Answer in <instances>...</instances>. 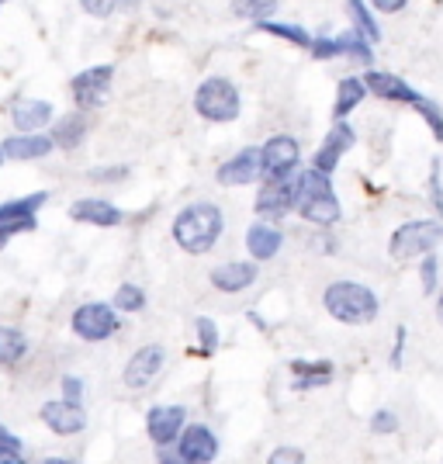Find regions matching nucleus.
<instances>
[{"label": "nucleus", "instance_id": "a211bd4d", "mask_svg": "<svg viewBox=\"0 0 443 464\" xmlns=\"http://www.w3.org/2000/svg\"><path fill=\"white\" fill-rule=\"evenodd\" d=\"M364 83H367V94L381 97V101H395V104H416L423 97L416 87H409L402 77L385 73V70H367Z\"/></svg>", "mask_w": 443, "mask_h": 464}, {"label": "nucleus", "instance_id": "de8ad7c7", "mask_svg": "<svg viewBox=\"0 0 443 464\" xmlns=\"http://www.w3.org/2000/svg\"><path fill=\"white\" fill-rule=\"evenodd\" d=\"M0 4H4V0H0Z\"/></svg>", "mask_w": 443, "mask_h": 464}, {"label": "nucleus", "instance_id": "f3484780", "mask_svg": "<svg viewBox=\"0 0 443 464\" xmlns=\"http://www.w3.org/2000/svg\"><path fill=\"white\" fill-rule=\"evenodd\" d=\"M256 264L253 260H229V264H218L212 274H208V281H212L215 291H222V295H239V291H246L256 285Z\"/></svg>", "mask_w": 443, "mask_h": 464}, {"label": "nucleus", "instance_id": "2f4dec72", "mask_svg": "<svg viewBox=\"0 0 443 464\" xmlns=\"http://www.w3.org/2000/svg\"><path fill=\"white\" fill-rule=\"evenodd\" d=\"M412 108L423 115V121L429 125V132H433V139L443 142V108L440 104H437V101H429V97H419Z\"/></svg>", "mask_w": 443, "mask_h": 464}, {"label": "nucleus", "instance_id": "a878e982", "mask_svg": "<svg viewBox=\"0 0 443 464\" xmlns=\"http://www.w3.org/2000/svg\"><path fill=\"white\" fill-rule=\"evenodd\" d=\"M49 201V191H32L24 198H11V201H0V222L7 218H28V215H39V208Z\"/></svg>", "mask_w": 443, "mask_h": 464}, {"label": "nucleus", "instance_id": "4be33fe9", "mask_svg": "<svg viewBox=\"0 0 443 464\" xmlns=\"http://www.w3.org/2000/svg\"><path fill=\"white\" fill-rule=\"evenodd\" d=\"M291 371H294V382H291V392H315V388H326L332 382V361H291Z\"/></svg>", "mask_w": 443, "mask_h": 464}, {"label": "nucleus", "instance_id": "ddd939ff", "mask_svg": "<svg viewBox=\"0 0 443 464\" xmlns=\"http://www.w3.org/2000/svg\"><path fill=\"white\" fill-rule=\"evenodd\" d=\"M39 420L56 437H77L80 430L87 426V412L80 402H70V399H53V402H42L39 409Z\"/></svg>", "mask_w": 443, "mask_h": 464}, {"label": "nucleus", "instance_id": "4c0bfd02", "mask_svg": "<svg viewBox=\"0 0 443 464\" xmlns=\"http://www.w3.org/2000/svg\"><path fill=\"white\" fill-rule=\"evenodd\" d=\"M121 4H125V0H80V7H83L87 14H94V18H111Z\"/></svg>", "mask_w": 443, "mask_h": 464}, {"label": "nucleus", "instance_id": "c03bdc74", "mask_svg": "<svg viewBox=\"0 0 443 464\" xmlns=\"http://www.w3.org/2000/svg\"><path fill=\"white\" fill-rule=\"evenodd\" d=\"M374 4V11H381V14H399L409 0H371Z\"/></svg>", "mask_w": 443, "mask_h": 464}, {"label": "nucleus", "instance_id": "79ce46f5", "mask_svg": "<svg viewBox=\"0 0 443 464\" xmlns=\"http://www.w3.org/2000/svg\"><path fill=\"white\" fill-rule=\"evenodd\" d=\"M129 177V167H97L91 170V180H125Z\"/></svg>", "mask_w": 443, "mask_h": 464}, {"label": "nucleus", "instance_id": "0eeeda50", "mask_svg": "<svg viewBox=\"0 0 443 464\" xmlns=\"http://www.w3.org/2000/svg\"><path fill=\"white\" fill-rule=\"evenodd\" d=\"M302 163V146L294 136H270L264 146H260V177L264 180H284V177H294Z\"/></svg>", "mask_w": 443, "mask_h": 464}, {"label": "nucleus", "instance_id": "20e7f679", "mask_svg": "<svg viewBox=\"0 0 443 464\" xmlns=\"http://www.w3.org/2000/svg\"><path fill=\"white\" fill-rule=\"evenodd\" d=\"M194 111L205 118V121L229 125V121H236V118L243 115L239 87L229 77H208L194 91Z\"/></svg>", "mask_w": 443, "mask_h": 464}, {"label": "nucleus", "instance_id": "37998d69", "mask_svg": "<svg viewBox=\"0 0 443 464\" xmlns=\"http://www.w3.org/2000/svg\"><path fill=\"white\" fill-rule=\"evenodd\" d=\"M405 326L395 329V350H391V368H402V350H405Z\"/></svg>", "mask_w": 443, "mask_h": 464}, {"label": "nucleus", "instance_id": "b1692460", "mask_svg": "<svg viewBox=\"0 0 443 464\" xmlns=\"http://www.w3.org/2000/svg\"><path fill=\"white\" fill-rule=\"evenodd\" d=\"M367 97V83L364 77H343L340 87H336V101H332V121H343V118L361 108V101Z\"/></svg>", "mask_w": 443, "mask_h": 464}, {"label": "nucleus", "instance_id": "39448f33", "mask_svg": "<svg viewBox=\"0 0 443 464\" xmlns=\"http://www.w3.org/2000/svg\"><path fill=\"white\" fill-rule=\"evenodd\" d=\"M443 239V222L440 218H412V222H402L399 229L391 232V239H388V253H391V260H416V256H423V253L437 250Z\"/></svg>", "mask_w": 443, "mask_h": 464}, {"label": "nucleus", "instance_id": "473e14b6", "mask_svg": "<svg viewBox=\"0 0 443 464\" xmlns=\"http://www.w3.org/2000/svg\"><path fill=\"white\" fill-rule=\"evenodd\" d=\"M39 229V215H28V218H7V222H0V250L21 236V232H35Z\"/></svg>", "mask_w": 443, "mask_h": 464}, {"label": "nucleus", "instance_id": "dca6fc26", "mask_svg": "<svg viewBox=\"0 0 443 464\" xmlns=\"http://www.w3.org/2000/svg\"><path fill=\"white\" fill-rule=\"evenodd\" d=\"M70 218L83 222V226H97V229H115L125 222V212L111 205L108 198H80L70 205Z\"/></svg>", "mask_w": 443, "mask_h": 464}, {"label": "nucleus", "instance_id": "49530a36", "mask_svg": "<svg viewBox=\"0 0 443 464\" xmlns=\"http://www.w3.org/2000/svg\"><path fill=\"white\" fill-rule=\"evenodd\" d=\"M4 160H7V156H4V146H0V163H4Z\"/></svg>", "mask_w": 443, "mask_h": 464}, {"label": "nucleus", "instance_id": "aec40b11", "mask_svg": "<svg viewBox=\"0 0 443 464\" xmlns=\"http://www.w3.org/2000/svg\"><path fill=\"white\" fill-rule=\"evenodd\" d=\"M53 118H56V108L49 101H39V97L21 101L11 111V121H14L18 132H42L45 125H53Z\"/></svg>", "mask_w": 443, "mask_h": 464}, {"label": "nucleus", "instance_id": "9b49d317", "mask_svg": "<svg viewBox=\"0 0 443 464\" xmlns=\"http://www.w3.org/2000/svg\"><path fill=\"white\" fill-rule=\"evenodd\" d=\"M177 458L184 464H212L218 458V437L205 423H188L177 437Z\"/></svg>", "mask_w": 443, "mask_h": 464}, {"label": "nucleus", "instance_id": "bb28decb", "mask_svg": "<svg viewBox=\"0 0 443 464\" xmlns=\"http://www.w3.org/2000/svg\"><path fill=\"white\" fill-rule=\"evenodd\" d=\"M336 42H340V56H350V59H357L361 66H371L374 63V42H367L357 28H350V32H340L336 35Z\"/></svg>", "mask_w": 443, "mask_h": 464}, {"label": "nucleus", "instance_id": "2eb2a0df", "mask_svg": "<svg viewBox=\"0 0 443 464\" xmlns=\"http://www.w3.org/2000/svg\"><path fill=\"white\" fill-rule=\"evenodd\" d=\"M260 177V146H246L236 156H229L218 170H215V180L222 188H246Z\"/></svg>", "mask_w": 443, "mask_h": 464}, {"label": "nucleus", "instance_id": "7c9ffc66", "mask_svg": "<svg viewBox=\"0 0 443 464\" xmlns=\"http://www.w3.org/2000/svg\"><path fill=\"white\" fill-rule=\"evenodd\" d=\"M111 305L118 312H142L146 309V291L139 288V285H132V281H125V285H118Z\"/></svg>", "mask_w": 443, "mask_h": 464}, {"label": "nucleus", "instance_id": "f03ea898", "mask_svg": "<svg viewBox=\"0 0 443 464\" xmlns=\"http://www.w3.org/2000/svg\"><path fill=\"white\" fill-rule=\"evenodd\" d=\"M323 309H326L336 323H343V326H367V323L378 319L381 302H378V295L367 288V285H361V281H332V285H326V291H323Z\"/></svg>", "mask_w": 443, "mask_h": 464}, {"label": "nucleus", "instance_id": "6ab92c4d", "mask_svg": "<svg viewBox=\"0 0 443 464\" xmlns=\"http://www.w3.org/2000/svg\"><path fill=\"white\" fill-rule=\"evenodd\" d=\"M0 146H4V156H7V160H21V163H28V160H45V156L56 150L53 136H42V132H18V136L4 139Z\"/></svg>", "mask_w": 443, "mask_h": 464}, {"label": "nucleus", "instance_id": "c9c22d12", "mask_svg": "<svg viewBox=\"0 0 443 464\" xmlns=\"http://www.w3.org/2000/svg\"><path fill=\"white\" fill-rule=\"evenodd\" d=\"M24 461V454H21V440L14 433H7V430H0V464H21Z\"/></svg>", "mask_w": 443, "mask_h": 464}, {"label": "nucleus", "instance_id": "5701e85b", "mask_svg": "<svg viewBox=\"0 0 443 464\" xmlns=\"http://www.w3.org/2000/svg\"><path fill=\"white\" fill-rule=\"evenodd\" d=\"M83 136H87V111H83V108L56 118V125H53V142H56L59 150H77L80 142H83Z\"/></svg>", "mask_w": 443, "mask_h": 464}, {"label": "nucleus", "instance_id": "e433bc0d", "mask_svg": "<svg viewBox=\"0 0 443 464\" xmlns=\"http://www.w3.org/2000/svg\"><path fill=\"white\" fill-rule=\"evenodd\" d=\"M371 430H374V433H381V437H388V433H395V430H399V416H395L391 409H378V412L371 416Z\"/></svg>", "mask_w": 443, "mask_h": 464}, {"label": "nucleus", "instance_id": "cd10ccee", "mask_svg": "<svg viewBox=\"0 0 443 464\" xmlns=\"http://www.w3.org/2000/svg\"><path fill=\"white\" fill-rule=\"evenodd\" d=\"M347 11H350L353 28H357L367 42H381V28H378L374 11H371V4H367V0H347Z\"/></svg>", "mask_w": 443, "mask_h": 464}, {"label": "nucleus", "instance_id": "9d476101", "mask_svg": "<svg viewBox=\"0 0 443 464\" xmlns=\"http://www.w3.org/2000/svg\"><path fill=\"white\" fill-rule=\"evenodd\" d=\"M163 368H167V350L159 343H146L129 357V364L121 371V382H125V388L139 392V388L153 385Z\"/></svg>", "mask_w": 443, "mask_h": 464}, {"label": "nucleus", "instance_id": "ea45409f", "mask_svg": "<svg viewBox=\"0 0 443 464\" xmlns=\"http://www.w3.org/2000/svg\"><path fill=\"white\" fill-rule=\"evenodd\" d=\"M270 464H302L305 461V450L302 447H277V450H270Z\"/></svg>", "mask_w": 443, "mask_h": 464}, {"label": "nucleus", "instance_id": "423d86ee", "mask_svg": "<svg viewBox=\"0 0 443 464\" xmlns=\"http://www.w3.org/2000/svg\"><path fill=\"white\" fill-rule=\"evenodd\" d=\"M118 326H121L118 309L108 302H83L70 315V329L83 343H104V340H111V333H118Z\"/></svg>", "mask_w": 443, "mask_h": 464}, {"label": "nucleus", "instance_id": "f704fd0d", "mask_svg": "<svg viewBox=\"0 0 443 464\" xmlns=\"http://www.w3.org/2000/svg\"><path fill=\"white\" fill-rule=\"evenodd\" d=\"M194 333H197L201 353H212V350L218 347V326H215L208 315H197V319H194Z\"/></svg>", "mask_w": 443, "mask_h": 464}, {"label": "nucleus", "instance_id": "393cba45", "mask_svg": "<svg viewBox=\"0 0 443 464\" xmlns=\"http://www.w3.org/2000/svg\"><path fill=\"white\" fill-rule=\"evenodd\" d=\"M260 35H274V39H284L291 42V45H298V49H312V35L305 32V28H298V24H284V21H256L253 24Z\"/></svg>", "mask_w": 443, "mask_h": 464}, {"label": "nucleus", "instance_id": "a18cd8bd", "mask_svg": "<svg viewBox=\"0 0 443 464\" xmlns=\"http://www.w3.org/2000/svg\"><path fill=\"white\" fill-rule=\"evenodd\" d=\"M437 319H440V323H443V295H440V298H437Z\"/></svg>", "mask_w": 443, "mask_h": 464}, {"label": "nucleus", "instance_id": "f8f14e48", "mask_svg": "<svg viewBox=\"0 0 443 464\" xmlns=\"http://www.w3.org/2000/svg\"><path fill=\"white\" fill-rule=\"evenodd\" d=\"M353 142H357V132L347 125V118H343V121H332L329 136L323 139V146H319V150H315V156H312V167H315L319 174L332 177V170L340 167V160L353 150Z\"/></svg>", "mask_w": 443, "mask_h": 464}, {"label": "nucleus", "instance_id": "72a5a7b5", "mask_svg": "<svg viewBox=\"0 0 443 464\" xmlns=\"http://www.w3.org/2000/svg\"><path fill=\"white\" fill-rule=\"evenodd\" d=\"M419 277H423V295H433L437 285H440V260H437L433 250L419 256Z\"/></svg>", "mask_w": 443, "mask_h": 464}, {"label": "nucleus", "instance_id": "4468645a", "mask_svg": "<svg viewBox=\"0 0 443 464\" xmlns=\"http://www.w3.org/2000/svg\"><path fill=\"white\" fill-rule=\"evenodd\" d=\"M184 426H188L184 406H153L146 412V433L156 447H174Z\"/></svg>", "mask_w": 443, "mask_h": 464}, {"label": "nucleus", "instance_id": "7ed1b4c3", "mask_svg": "<svg viewBox=\"0 0 443 464\" xmlns=\"http://www.w3.org/2000/svg\"><path fill=\"white\" fill-rule=\"evenodd\" d=\"M294 180H298V215L305 222L329 229V226H336L343 218V208H340V198L332 191L329 174H319L312 167V170H302Z\"/></svg>", "mask_w": 443, "mask_h": 464}, {"label": "nucleus", "instance_id": "a19ab883", "mask_svg": "<svg viewBox=\"0 0 443 464\" xmlns=\"http://www.w3.org/2000/svg\"><path fill=\"white\" fill-rule=\"evenodd\" d=\"M429 198L437 205V215L443 218V180H440V160H433V170H429Z\"/></svg>", "mask_w": 443, "mask_h": 464}, {"label": "nucleus", "instance_id": "6e6552de", "mask_svg": "<svg viewBox=\"0 0 443 464\" xmlns=\"http://www.w3.org/2000/svg\"><path fill=\"white\" fill-rule=\"evenodd\" d=\"M111 80H115V66H111V63L80 70L77 77L70 80V94L77 101V108H83V111L104 108V104H108V94H111Z\"/></svg>", "mask_w": 443, "mask_h": 464}, {"label": "nucleus", "instance_id": "c85d7f7f", "mask_svg": "<svg viewBox=\"0 0 443 464\" xmlns=\"http://www.w3.org/2000/svg\"><path fill=\"white\" fill-rule=\"evenodd\" d=\"M28 353V336L14 326H0V364H18L21 357Z\"/></svg>", "mask_w": 443, "mask_h": 464}, {"label": "nucleus", "instance_id": "412c9836", "mask_svg": "<svg viewBox=\"0 0 443 464\" xmlns=\"http://www.w3.org/2000/svg\"><path fill=\"white\" fill-rule=\"evenodd\" d=\"M284 246V232L270 222H253L246 229V253L253 260H274Z\"/></svg>", "mask_w": 443, "mask_h": 464}, {"label": "nucleus", "instance_id": "58836bf2", "mask_svg": "<svg viewBox=\"0 0 443 464\" xmlns=\"http://www.w3.org/2000/svg\"><path fill=\"white\" fill-rule=\"evenodd\" d=\"M59 388H63V399H70V402H83V395H87V385L77 374H63Z\"/></svg>", "mask_w": 443, "mask_h": 464}, {"label": "nucleus", "instance_id": "f257e3e1", "mask_svg": "<svg viewBox=\"0 0 443 464\" xmlns=\"http://www.w3.org/2000/svg\"><path fill=\"white\" fill-rule=\"evenodd\" d=\"M174 243L191 256H205L226 232V215L215 201H191L174 215Z\"/></svg>", "mask_w": 443, "mask_h": 464}, {"label": "nucleus", "instance_id": "1a4fd4ad", "mask_svg": "<svg viewBox=\"0 0 443 464\" xmlns=\"http://www.w3.org/2000/svg\"><path fill=\"white\" fill-rule=\"evenodd\" d=\"M253 208H256L260 218H267V222L284 218L288 212L298 208V180H294V177H284V180H267V184L260 188V194H256Z\"/></svg>", "mask_w": 443, "mask_h": 464}, {"label": "nucleus", "instance_id": "c756f323", "mask_svg": "<svg viewBox=\"0 0 443 464\" xmlns=\"http://www.w3.org/2000/svg\"><path fill=\"white\" fill-rule=\"evenodd\" d=\"M277 7H281V0H232V14L236 18H246V21H267L277 14Z\"/></svg>", "mask_w": 443, "mask_h": 464}]
</instances>
